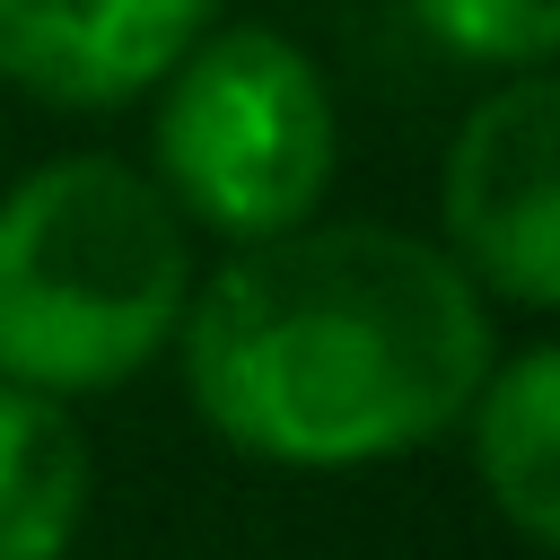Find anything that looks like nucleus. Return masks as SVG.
Here are the masks:
<instances>
[{"label":"nucleus","mask_w":560,"mask_h":560,"mask_svg":"<svg viewBox=\"0 0 560 560\" xmlns=\"http://www.w3.org/2000/svg\"><path fill=\"white\" fill-rule=\"evenodd\" d=\"M499 306L394 219H306L192 280L175 368L201 429L280 472H368L464 429Z\"/></svg>","instance_id":"obj_1"},{"label":"nucleus","mask_w":560,"mask_h":560,"mask_svg":"<svg viewBox=\"0 0 560 560\" xmlns=\"http://www.w3.org/2000/svg\"><path fill=\"white\" fill-rule=\"evenodd\" d=\"M201 254L140 158L61 149L0 184V385L79 402L175 359Z\"/></svg>","instance_id":"obj_2"},{"label":"nucleus","mask_w":560,"mask_h":560,"mask_svg":"<svg viewBox=\"0 0 560 560\" xmlns=\"http://www.w3.org/2000/svg\"><path fill=\"white\" fill-rule=\"evenodd\" d=\"M166 210L228 254L324 219L341 175V96L324 61L262 26H210L149 96V166Z\"/></svg>","instance_id":"obj_3"},{"label":"nucleus","mask_w":560,"mask_h":560,"mask_svg":"<svg viewBox=\"0 0 560 560\" xmlns=\"http://www.w3.org/2000/svg\"><path fill=\"white\" fill-rule=\"evenodd\" d=\"M438 254L516 315L560 306V88L490 79L438 158Z\"/></svg>","instance_id":"obj_4"},{"label":"nucleus","mask_w":560,"mask_h":560,"mask_svg":"<svg viewBox=\"0 0 560 560\" xmlns=\"http://www.w3.org/2000/svg\"><path fill=\"white\" fill-rule=\"evenodd\" d=\"M219 26V0H0V88L52 114H122Z\"/></svg>","instance_id":"obj_5"},{"label":"nucleus","mask_w":560,"mask_h":560,"mask_svg":"<svg viewBox=\"0 0 560 560\" xmlns=\"http://www.w3.org/2000/svg\"><path fill=\"white\" fill-rule=\"evenodd\" d=\"M455 438L472 455V481H481L490 516L525 551H551L560 542V350L542 332L499 341V359H490Z\"/></svg>","instance_id":"obj_6"},{"label":"nucleus","mask_w":560,"mask_h":560,"mask_svg":"<svg viewBox=\"0 0 560 560\" xmlns=\"http://www.w3.org/2000/svg\"><path fill=\"white\" fill-rule=\"evenodd\" d=\"M96 499V455L70 402L0 385V560H70Z\"/></svg>","instance_id":"obj_7"},{"label":"nucleus","mask_w":560,"mask_h":560,"mask_svg":"<svg viewBox=\"0 0 560 560\" xmlns=\"http://www.w3.org/2000/svg\"><path fill=\"white\" fill-rule=\"evenodd\" d=\"M402 18L464 70L525 79L560 44V0H402Z\"/></svg>","instance_id":"obj_8"}]
</instances>
